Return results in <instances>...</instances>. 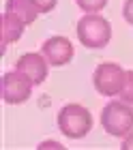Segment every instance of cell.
<instances>
[{
  "instance_id": "cell-1",
  "label": "cell",
  "mask_w": 133,
  "mask_h": 150,
  "mask_svg": "<svg viewBox=\"0 0 133 150\" xmlns=\"http://www.w3.org/2000/svg\"><path fill=\"white\" fill-rule=\"evenodd\" d=\"M78 39L88 50H103L112 39V24L99 13H86L78 22Z\"/></svg>"
},
{
  "instance_id": "cell-2",
  "label": "cell",
  "mask_w": 133,
  "mask_h": 150,
  "mask_svg": "<svg viewBox=\"0 0 133 150\" xmlns=\"http://www.w3.org/2000/svg\"><path fill=\"white\" fill-rule=\"evenodd\" d=\"M58 129L65 137L82 139L92 129V114L80 103H69L58 112Z\"/></svg>"
},
{
  "instance_id": "cell-3",
  "label": "cell",
  "mask_w": 133,
  "mask_h": 150,
  "mask_svg": "<svg viewBox=\"0 0 133 150\" xmlns=\"http://www.w3.org/2000/svg\"><path fill=\"white\" fill-rule=\"evenodd\" d=\"M101 125L112 137H124L133 131V107L124 101H112L101 110Z\"/></svg>"
},
{
  "instance_id": "cell-4",
  "label": "cell",
  "mask_w": 133,
  "mask_h": 150,
  "mask_svg": "<svg viewBox=\"0 0 133 150\" xmlns=\"http://www.w3.org/2000/svg\"><path fill=\"white\" fill-rule=\"evenodd\" d=\"M124 75H127V71H124L120 64H116V62H101L95 69L92 84L97 88V92L103 94V97H116V94H120V90H122Z\"/></svg>"
},
{
  "instance_id": "cell-5",
  "label": "cell",
  "mask_w": 133,
  "mask_h": 150,
  "mask_svg": "<svg viewBox=\"0 0 133 150\" xmlns=\"http://www.w3.org/2000/svg\"><path fill=\"white\" fill-rule=\"evenodd\" d=\"M32 81L26 77L24 73L15 71H9L2 75V99L4 103L9 105H22L30 99L32 94Z\"/></svg>"
},
{
  "instance_id": "cell-6",
  "label": "cell",
  "mask_w": 133,
  "mask_h": 150,
  "mask_svg": "<svg viewBox=\"0 0 133 150\" xmlns=\"http://www.w3.org/2000/svg\"><path fill=\"white\" fill-rule=\"evenodd\" d=\"M15 69H17L19 73H24L34 86H39V84H43V81L47 79L50 62H47V58L43 56V54L28 52V54H24V56H19V58H17Z\"/></svg>"
},
{
  "instance_id": "cell-7",
  "label": "cell",
  "mask_w": 133,
  "mask_h": 150,
  "mask_svg": "<svg viewBox=\"0 0 133 150\" xmlns=\"http://www.w3.org/2000/svg\"><path fill=\"white\" fill-rule=\"evenodd\" d=\"M41 54L47 58V62H50L52 67H65L69 64L73 60V43L69 41L67 37H52V39H47L43 47H41Z\"/></svg>"
},
{
  "instance_id": "cell-8",
  "label": "cell",
  "mask_w": 133,
  "mask_h": 150,
  "mask_svg": "<svg viewBox=\"0 0 133 150\" xmlns=\"http://www.w3.org/2000/svg\"><path fill=\"white\" fill-rule=\"evenodd\" d=\"M4 13L17 17L19 22H24L26 26L34 24V19L39 17V9L34 4V0H6Z\"/></svg>"
},
{
  "instance_id": "cell-9",
  "label": "cell",
  "mask_w": 133,
  "mask_h": 150,
  "mask_svg": "<svg viewBox=\"0 0 133 150\" xmlns=\"http://www.w3.org/2000/svg\"><path fill=\"white\" fill-rule=\"evenodd\" d=\"M24 28H26L24 22H19L17 17H13V15H9V13H4V17H2V47H0V54H4L6 45L17 43V41L22 39Z\"/></svg>"
},
{
  "instance_id": "cell-10",
  "label": "cell",
  "mask_w": 133,
  "mask_h": 150,
  "mask_svg": "<svg viewBox=\"0 0 133 150\" xmlns=\"http://www.w3.org/2000/svg\"><path fill=\"white\" fill-rule=\"evenodd\" d=\"M84 13H99L107 6V0H75Z\"/></svg>"
},
{
  "instance_id": "cell-11",
  "label": "cell",
  "mask_w": 133,
  "mask_h": 150,
  "mask_svg": "<svg viewBox=\"0 0 133 150\" xmlns=\"http://www.w3.org/2000/svg\"><path fill=\"white\" fill-rule=\"evenodd\" d=\"M118 97H120V101H124V103H133V71H127L122 90H120Z\"/></svg>"
},
{
  "instance_id": "cell-12",
  "label": "cell",
  "mask_w": 133,
  "mask_h": 150,
  "mask_svg": "<svg viewBox=\"0 0 133 150\" xmlns=\"http://www.w3.org/2000/svg\"><path fill=\"white\" fill-rule=\"evenodd\" d=\"M34 4H37L39 13H50L56 9V4H58V0H34Z\"/></svg>"
},
{
  "instance_id": "cell-13",
  "label": "cell",
  "mask_w": 133,
  "mask_h": 150,
  "mask_svg": "<svg viewBox=\"0 0 133 150\" xmlns=\"http://www.w3.org/2000/svg\"><path fill=\"white\" fill-rule=\"evenodd\" d=\"M122 17L133 26V0H127V2H124V6H122Z\"/></svg>"
},
{
  "instance_id": "cell-14",
  "label": "cell",
  "mask_w": 133,
  "mask_h": 150,
  "mask_svg": "<svg viewBox=\"0 0 133 150\" xmlns=\"http://www.w3.org/2000/svg\"><path fill=\"white\" fill-rule=\"evenodd\" d=\"M122 150H133V131L122 137Z\"/></svg>"
}]
</instances>
